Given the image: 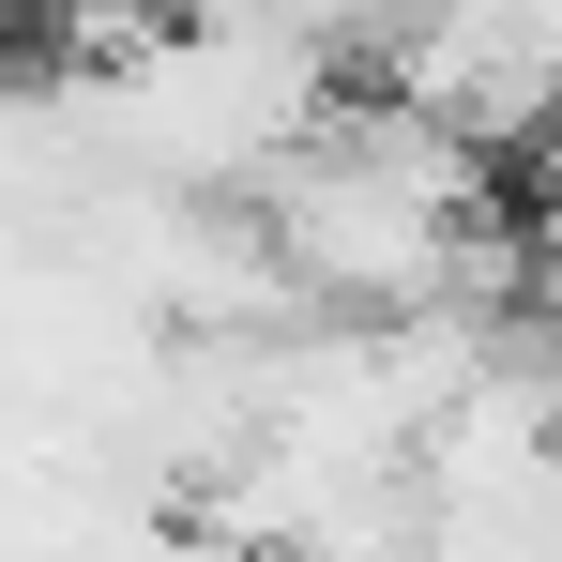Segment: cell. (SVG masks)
I'll list each match as a JSON object with an SVG mask.
<instances>
[{"label":"cell","mask_w":562,"mask_h":562,"mask_svg":"<svg viewBox=\"0 0 562 562\" xmlns=\"http://www.w3.org/2000/svg\"><path fill=\"white\" fill-rule=\"evenodd\" d=\"M244 198H259V228H274V259H289L304 304L395 319V304H441V259H457V228L486 213V153L366 77V92L319 106Z\"/></svg>","instance_id":"6da1fadb"},{"label":"cell","mask_w":562,"mask_h":562,"mask_svg":"<svg viewBox=\"0 0 562 562\" xmlns=\"http://www.w3.org/2000/svg\"><path fill=\"white\" fill-rule=\"evenodd\" d=\"M517 168H532V244H562V92H548V122L517 137Z\"/></svg>","instance_id":"7a4b0ae2"}]
</instances>
